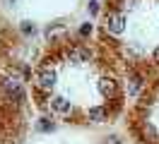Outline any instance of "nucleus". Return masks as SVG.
Returning a JSON list of instances; mask_svg holds the SVG:
<instances>
[{"label": "nucleus", "mask_w": 159, "mask_h": 144, "mask_svg": "<svg viewBox=\"0 0 159 144\" xmlns=\"http://www.w3.org/2000/svg\"><path fill=\"white\" fill-rule=\"evenodd\" d=\"M41 118L75 127L116 123L128 106V79L94 38L65 31L51 38L27 82Z\"/></svg>", "instance_id": "1"}, {"label": "nucleus", "mask_w": 159, "mask_h": 144, "mask_svg": "<svg viewBox=\"0 0 159 144\" xmlns=\"http://www.w3.org/2000/svg\"><path fill=\"white\" fill-rule=\"evenodd\" d=\"M97 41L125 72L135 98L159 77V0H104Z\"/></svg>", "instance_id": "2"}, {"label": "nucleus", "mask_w": 159, "mask_h": 144, "mask_svg": "<svg viewBox=\"0 0 159 144\" xmlns=\"http://www.w3.org/2000/svg\"><path fill=\"white\" fill-rule=\"evenodd\" d=\"M29 89L27 79L17 77L15 63L0 67V144H20L27 134L29 120Z\"/></svg>", "instance_id": "3"}, {"label": "nucleus", "mask_w": 159, "mask_h": 144, "mask_svg": "<svg viewBox=\"0 0 159 144\" xmlns=\"http://www.w3.org/2000/svg\"><path fill=\"white\" fill-rule=\"evenodd\" d=\"M125 130L135 144H159V77H154L128 106Z\"/></svg>", "instance_id": "4"}, {"label": "nucleus", "mask_w": 159, "mask_h": 144, "mask_svg": "<svg viewBox=\"0 0 159 144\" xmlns=\"http://www.w3.org/2000/svg\"><path fill=\"white\" fill-rule=\"evenodd\" d=\"M87 10H89V15H94V17L99 19V15H101V2H99V0H89Z\"/></svg>", "instance_id": "5"}, {"label": "nucleus", "mask_w": 159, "mask_h": 144, "mask_svg": "<svg viewBox=\"0 0 159 144\" xmlns=\"http://www.w3.org/2000/svg\"><path fill=\"white\" fill-rule=\"evenodd\" d=\"M22 31H24V34L29 36V34H34L36 29H34V24H31V22H22Z\"/></svg>", "instance_id": "6"}]
</instances>
